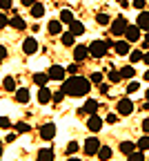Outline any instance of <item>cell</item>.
<instances>
[{
  "label": "cell",
  "instance_id": "1",
  "mask_svg": "<svg viewBox=\"0 0 149 161\" xmlns=\"http://www.w3.org/2000/svg\"><path fill=\"white\" fill-rule=\"evenodd\" d=\"M91 90V80L85 78V76H71L67 80H62V92L69 94V96H87Z\"/></svg>",
  "mask_w": 149,
  "mask_h": 161
},
{
  "label": "cell",
  "instance_id": "2",
  "mask_svg": "<svg viewBox=\"0 0 149 161\" xmlns=\"http://www.w3.org/2000/svg\"><path fill=\"white\" fill-rule=\"evenodd\" d=\"M109 45L114 47V43H107V40H94V43L89 45V54H91L94 58H102L105 54H107Z\"/></svg>",
  "mask_w": 149,
  "mask_h": 161
},
{
  "label": "cell",
  "instance_id": "3",
  "mask_svg": "<svg viewBox=\"0 0 149 161\" xmlns=\"http://www.w3.org/2000/svg\"><path fill=\"white\" fill-rule=\"evenodd\" d=\"M82 148H85V154L94 157V154H98V152H100V148H102V146H100V141H98L96 136H89L87 141H85V146H82Z\"/></svg>",
  "mask_w": 149,
  "mask_h": 161
},
{
  "label": "cell",
  "instance_id": "4",
  "mask_svg": "<svg viewBox=\"0 0 149 161\" xmlns=\"http://www.w3.org/2000/svg\"><path fill=\"white\" fill-rule=\"evenodd\" d=\"M127 20L122 18V16H118L116 20H111V34L114 36H125V31H127Z\"/></svg>",
  "mask_w": 149,
  "mask_h": 161
},
{
  "label": "cell",
  "instance_id": "5",
  "mask_svg": "<svg viewBox=\"0 0 149 161\" xmlns=\"http://www.w3.org/2000/svg\"><path fill=\"white\" fill-rule=\"evenodd\" d=\"M131 112H134L131 98H120V101H118V114H120V116H129Z\"/></svg>",
  "mask_w": 149,
  "mask_h": 161
},
{
  "label": "cell",
  "instance_id": "6",
  "mask_svg": "<svg viewBox=\"0 0 149 161\" xmlns=\"http://www.w3.org/2000/svg\"><path fill=\"white\" fill-rule=\"evenodd\" d=\"M125 40H129V43H138L140 40V27L138 25H129L125 31Z\"/></svg>",
  "mask_w": 149,
  "mask_h": 161
},
{
  "label": "cell",
  "instance_id": "7",
  "mask_svg": "<svg viewBox=\"0 0 149 161\" xmlns=\"http://www.w3.org/2000/svg\"><path fill=\"white\" fill-rule=\"evenodd\" d=\"M47 74H49V78H51V80H65L67 69H65V67H60V65H51Z\"/></svg>",
  "mask_w": 149,
  "mask_h": 161
},
{
  "label": "cell",
  "instance_id": "8",
  "mask_svg": "<svg viewBox=\"0 0 149 161\" xmlns=\"http://www.w3.org/2000/svg\"><path fill=\"white\" fill-rule=\"evenodd\" d=\"M114 49L118 56H127V54H131V45H129V40H116L114 43Z\"/></svg>",
  "mask_w": 149,
  "mask_h": 161
},
{
  "label": "cell",
  "instance_id": "9",
  "mask_svg": "<svg viewBox=\"0 0 149 161\" xmlns=\"http://www.w3.org/2000/svg\"><path fill=\"white\" fill-rule=\"evenodd\" d=\"M40 136H42V139H47V141H51V139L56 136V125H54V123L40 125Z\"/></svg>",
  "mask_w": 149,
  "mask_h": 161
},
{
  "label": "cell",
  "instance_id": "10",
  "mask_svg": "<svg viewBox=\"0 0 149 161\" xmlns=\"http://www.w3.org/2000/svg\"><path fill=\"white\" fill-rule=\"evenodd\" d=\"M87 56H91V54H89V45H76V49H74V58L78 60V63H80V60H85Z\"/></svg>",
  "mask_w": 149,
  "mask_h": 161
},
{
  "label": "cell",
  "instance_id": "11",
  "mask_svg": "<svg viewBox=\"0 0 149 161\" xmlns=\"http://www.w3.org/2000/svg\"><path fill=\"white\" fill-rule=\"evenodd\" d=\"M49 101H54V94H51L47 87H38V103H40V105H47Z\"/></svg>",
  "mask_w": 149,
  "mask_h": 161
},
{
  "label": "cell",
  "instance_id": "12",
  "mask_svg": "<svg viewBox=\"0 0 149 161\" xmlns=\"http://www.w3.org/2000/svg\"><path fill=\"white\" fill-rule=\"evenodd\" d=\"M31 80H33V83L38 85V87H47V83H49V74H42V72H36L33 76H31Z\"/></svg>",
  "mask_w": 149,
  "mask_h": 161
},
{
  "label": "cell",
  "instance_id": "13",
  "mask_svg": "<svg viewBox=\"0 0 149 161\" xmlns=\"http://www.w3.org/2000/svg\"><path fill=\"white\" fill-rule=\"evenodd\" d=\"M23 52L25 54H36L38 52V43H36V38H27V40H23Z\"/></svg>",
  "mask_w": 149,
  "mask_h": 161
},
{
  "label": "cell",
  "instance_id": "14",
  "mask_svg": "<svg viewBox=\"0 0 149 161\" xmlns=\"http://www.w3.org/2000/svg\"><path fill=\"white\" fill-rule=\"evenodd\" d=\"M136 25L140 27V31H149V11H140Z\"/></svg>",
  "mask_w": 149,
  "mask_h": 161
},
{
  "label": "cell",
  "instance_id": "15",
  "mask_svg": "<svg viewBox=\"0 0 149 161\" xmlns=\"http://www.w3.org/2000/svg\"><path fill=\"white\" fill-rule=\"evenodd\" d=\"M87 128H89L91 132H100V128H102V119L96 116V114L89 116V119H87Z\"/></svg>",
  "mask_w": 149,
  "mask_h": 161
},
{
  "label": "cell",
  "instance_id": "16",
  "mask_svg": "<svg viewBox=\"0 0 149 161\" xmlns=\"http://www.w3.org/2000/svg\"><path fill=\"white\" fill-rule=\"evenodd\" d=\"M16 103H29V90L27 87H20V90H16Z\"/></svg>",
  "mask_w": 149,
  "mask_h": 161
},
{
  "label": "cell",
  "instance_id": "17",
  "mask_svg": "<svg viewBox=\"0 0 149 161\" xmlns=\"http://www.w3.org/2000/svg\"><path fill=\"white\" fill-rule=\"evenodd\" d=\"M85 112H87L89 116H94L98 112V101L96 98H87V101H85Z\"/></svg>",
  "mask_w": 149,
  "mask_h": 161
},
{
  "label": "cell",
  "instance_id": "18",
  "mask_svg": "<svg viewBox=\"0 0 149 161\" xmlns=\"http://www.w3.org/2000/svg\"><path fill=\"white\" fill-rule=\"evenodd\" d=\"M54 159H56V154H54L51 148H42L38 152V161H54Z\"/></svg>",
  "mask_w": 149,
  "mask_h": 161
},
{
  "label": "cell",
  "instance_id": "19",
  "mask_svg": "<svg viewBox=\"0 0 149 161\" xmlns=\"http://www.w3.org/2000/svg\"><path fill=\"white\" fill-rule=\"evenodd\" d=\"M118 148H120V152H122V154H131L134 150H138V146L134 143V141H122Z\"/></svg>",
  "mask_w": 149,
  "mask_h": 161
},
{
  "label": "cell",
  "instance_id": "20",
  "mask_svg": "<svg viewBox=\"0 0 149 161\" xmlns=\"http://www.w3.org/2000/svg\"><path fill=\"white\" fill-rule=\"evenodd\" d=\"M47 31H49L51 36H56V34H62V23H60V18H58V20H51V23L47 25Z\"/></svg>",
  "mask_w": 149,
  "mask_h": 161
},
{
  "label": "cell",
  "instance_id": "21",
  "mask_svg": "<svg viewBox=\"0 0 149 161\" xmlns=\"http://www.w3.org/2000/svg\"><path fill=\"white\" fill-rule=\"evenodd\" d=\"M120 76H122V80H131V78L136 76V69H134L131 65H125V67L120 69Z\"/></svg>",
  "mask_w": 149,
  "mask_h": 161
},
{
  "label": "cell",
  "instance_id": "22",
  "mask_svg": "<svg viewBox=\"0 0 149 161\" xmlns=\"http://www.w3.org/2000/svg\"><path fill=\"white\" fill-rule=\"evenodd\" d=\"M9 27H13V29H25L27 23H25V18H23V16H13V18H11V23H9Z\"/></svg>",
  "mask_w": 149,
  "mask_h": 161
},
{
  "label": "cell",
  "instance_id": "23",
  "mask_svg": "<svg viewBox=\"0 0 149 161\" xmlns=\"http://www.w3.org/2000/svg\"><path fill=\"white\" fill-rule=\"evenodd\" d=\"M69 31H71L74 36H82V34H85V25L78 23V20H74V23L69 25Z\"/></svg>",
  "mask_w": 149,
  "mask_h": 161
},
{
  "label": "cell",
  "instance_id": "24",
  "mask_svg": "<svg viewBox=\"0 0 149 161\" xmlns=\"http://www.w3.org/2000/svg\"><path fill=\"white\" fill-rule=\"evenodd\" d=\"M111 154H114V152H111V148H109V146H102V148H100V152H98L96 157H98L100 161H109V159H111Z\"/></svg>",
  "mask_w": 149,
  "mask_h": 161
},
{
  "label": "cell",
  "instance_id": "25",
  "mask_svg": "<svg viewBox=\"0 0 149 161\" xmlns=\"http://www.w3.org/2000/svg\"><path fill=\"white\" fill-rule=\"evenodd\" d=\"M3 87H5V92H16V80H13V76H5V78H3Z\"/></svg>",
  "mask_w": 149,
  "mask_h": 161
},
{
  "label": "cell",
  "instance_id": "26",
  "mask_svg": "<svg viewBox=\"0 0 149 161\" xmlns=\"http://www.w3.org/2000/svg\"><path fill=\"white\" fill-rule=\"evenodd\" d=\"M60 23H67V25L74 23V14H71V9H62V11H60Z\"/></svg>",
  "mask_w": 149,
  "mask_h": 161
},
{
  "label": "cell",
  "instance_id": "27",
  "mask_svg": "<svg viewBox=\"0 0 149 161\" xmlns=\"http://www.w3.org/2000/svg\"><path fill=\"white\" fill-rule=\"evenodd\" d=\"M74 43H76V36H74L71 31H65V34H62V45L74 47Z\"/></svg>",
  "mask_w": 149,
  "mask_h": 161
},
{
  "label": "cell",
  "instance_id": "28",
  "mask_svg": "<svg viewBox=\"0 0 149 161\" xmlns=\"http://www.w3.org/2000/svg\"><path fill=\"white\" fill-rule=\"evenodd\" d=\"M136 146H138V150H142V152H149V136H147V134H145V136H140Z\"/></svg>",
  "mask_w": 149,
  "mask_h": 161
},
{
  "label": "cell",
  "instance_id": "29",
  "mask_svg": "<svg viewBox=\"0 0 149 161\" xmlns=\"http://www.w3.org/2000/svg\"><path fill=\"white\" fill-rule=\"evenodd\" d=\"M31 16H33V18H42V16H45V7H42L40 3H36V5L31 7Z\"/></svg>",
  "mask_w": 149,
  "mask_h": 161
},
{
  "label": "cell",
  "instance_id": "30",
  "mask_svg": "<svg viewBox=\"0 0 149 161\" xmlns=\"http://www.w3.org/2000/svg\"><path fill=\"white\" fill-rule=\"evenodd\" d=\"M127 161H145V152L142 150H134L131 154H127Z\"/></svg>",
  "mask_w": 149,
  "mask_h": 161
},
{
  "label": "cell",
  "instance_id": "31",
  "mask_svg": "<svg viewBox=\"0 0 149 161\" xmlns=\"http://www.w3.org/2000/svg\"><path fill=\"white\" fill-rule=\"evenodd\" d=\"M78 150H80V143H78V141H69V143H67V154H69V157H74Z\"/></svg>",
  "mask_w": 149,
  "mask_h": 161
},
{
  "label": "cell",
  "instance_id": "32",
  "mask_svg": "<svg viewBox=\"0 0 149 161\" xmlns=\"http://www.w3.org/2000/svg\"><path fill=\"white\" fill-rule=\"evenodd\" d=\"M96 23L98 25H111V18H109V14H98L96 16Z\"/></svg>",
  "mask_w": 149,
  "mask_h": 161
},
{
  "label": "cell",
  "instance_id": "33",
  "mask_svg": "<svg viewBox=\"0 0 149 161\" xmlns=\"http://www.w3.org/2000/svg\"><path fill=\"white\" fill-rule=\"evenodd\" d=\"M31 128H29V123H23V121H18V123H16V132L18 134H27Z\"/></svg>",
  "mask_w": 149,
  "mask_h": 161
},
{
  "label": "cell",
  "instance_id": "34",
  "mask_svg": "<svg viewBox=\"0 0 149 161\" xmlns=\"http://www.w3.org/2000/svg\"><path fill=\"white\" fill-rule=\"evenodd\" d=\"M142 58H145V54H142V52H138V49H134V52L129 54V60H131V63H140Z\"/></svg>",
  "mask_w": 149,
  "mask_h": 161
},
{
  "label": "cell",
  "instance_id": "35",
  "mask_svg": "<svg viewBox=\"0 0 149 161\" xmlns=\"http://www.w3.org/2000/svg\"><path fill=\"white\" fill-rule=\"evenodd\" d=\"M9 23H11V18H7V14L3 11V14H0V29H5V27H9Z\"/></svg>",
  "mask_w": 149,
  "mask_h": 161
},
{
  "label": "cell",
  "instance_id": "36",
  "mask_svg": "<svg viewBox=\"0 0 149 161\" xmlns=\"http://www.w3.org/2000/svg\"><path fill=\"white\" fill-rule=\"evenodd\" d=\"M107 78H109V83H111V85H114V83H118V80H122L120 72H109V76H107Z\"/></svg>",
  "mask_w": 149,
  "mask_h": 161
},
{
  "label": "cell",
  "instance_id": "37",
  "mask_svg": "<svg viewBox=\"0 0 149 161\" xmlns=\"http://www.w3.org/2000/svg\"><path fill=\"white\" fill-rule=\"evenodd\" d=\"M138 90H140V85L136 83V80H131V83L127 85V94H134V92H138Z\"/></svg>",
  "mask_w": 149,
  "mask_h": 161
},
{
  "label": "cell",
  "instance_id": "38",
  "mask_svg": "<svg viewBox=\"0 0 149 161\" xmlns=\"http://www.w3.org/2000/svg\"><path fill=\"white\" fill-rule=\"evenodd\" d=\"M89 80H91V83H96V85H100V83H102V74H100V72H94Z\"/></svg>",
  "mask_w": 149,
  "mask_h": 161
},
{
  "label": "cell",
  "instance_id": "39",
  "mask_svg": "<svg viewBox=\"0 0 149 161\" xmlns=\"http://www.w3.org/2000/svg\"><path fill=\"white\" fill-rule=\"evenodd\" d=\"M0 128H3V130H7V128H11V121H9L7 116H0Z\"/></svg>",
  "mask_w": 149,
  "mask_h": 161
},
{
  "label": "cell",
  "instance_id": "40",
  "mask_svg": "<svg viewBox=\"0 0 149 161\" xmlns=\"http://www.w3.org/2000/svg\"><path fill=\"white\" fill-rule=\"evenodd\" d=\"M60 101H65V92H54V103H60Z\"/></svg>",
  "mask_w": 149,
  "mask_h": 161
},
{
  "label": "cell",
  "instance_id": "41",
  "mask_svg": "<svg viewBox=\"0 0 149 161\" xmlns=\"http://www.w3.org/2000/svg\"><path fill=\"white\" fill-rule=\"evenodd\" d=\"M0 9H3V11L11 9V0H0Z\"/></svg>",
  "mask_w": 149,
  "mask_h": 161
},
{
  "label": "cell",
  "instance_id": "42",
  "mask_svg": "<svg viewBox=\"0 0 149 161\" xmlns=\"http://www.w3.org/2000/svg\"><path fill=\"white\" fill-rule=\"evenodd\" d=\"M105 121H107V123H109V125H111V123H118V116H116V114H111V112H109V114H107V119H105Z\"/></svg>",
  "mask_w": 149,
  "mask_h": 161
},
{
  "label": "cell",
  "instance_id": "43",
  "mask_svg": "<svg viewBox=\"0 0 149 161\" xmlns=\"http://www.w3.org/2000/svg\"><path fill=\"white\" fill-rule=\"evenodd\" d=\"M142 132H145V134H149V116H147V119H142Z\"/></svg>",
  "mask_w": 149,
  "mask_h": 161
},
{
  "label": "cell",
  "instance_id": "44",
  "mask_svg": "<svg viewBox=\"0 0 149 161\" xmlns=\"http://www.w3.org/2000/svg\"><path fill=\"white\" fill-rule=\"evenodd\" d=\"M5 58H7V47H5V45H0V63H3Z\"/></svg>",
  "mask_w": 149,
  "mask_h": 161
},
{
  "label": "cell",
  "instance_id": "45",
  "mask_svg": "<svg viewBox=\"0 0 149 161\" xmlns=\"http://www.w3.org/2000/svg\"><path fill=\"white\" fill-rule=\"evenodd\" d=\"M134 9H145V0H134Z\"/></svg>",
  "mask_w": 149,
  "mask_h": 161
},
{
  "label": "cell",
  "instance_id": "46",
  "mask_svg": "<svg viewBox=\"0 0 149 161\" xmlns=\"http://www.w3.org/2000/svg\"><path fill=\"white\" fill-rule=\"evenodd\" d=\"M142 49H149V31H147L145 38H142Z\"/></svg>",
  "mask_w": 149,
  "mask_h": 161
},
{
  "label": "cell",
  "instance_id": "47",
  "mask_svg": "<svg viewBox=\"0 0 149 161\" xmlns=\"http://www.w3.org/2000/svg\"><path fill=\"white\" fill-rule=\"evenodd\" d=\"M16 136H18V132H11V134L5 136V141H7V143H11V141H16Z\"/></svg>",
  "mask_w": 149,
  "mask_h": 161
},
{
  "label": "cell",
  "instance_id": "48",
  "mask_svg": "<svg viewBox=\"0 0 149 161\" xmlns=\"http://www.w3.org/2000/svg\"><path fill=\"white\" fill-rule=\"evenodd\" d=\"M100 92L107 94V92H109V83H100Z\"/></svg>",
  "mask_w": 149,
  "mask_h": 161
},
{
  "label": "cell",
  "instance_id": "49",
  "mask_svg": "<svg viewBox=\"0 0 149 161\" xmlns=\"http://www.w3.org/2000/svg\"><path fill=\"white\" fill-rule=\"evenodd\" d=\"M67 72H69V74H74V76H76V72H78V65H69V67H67Z\"/></svg>",
  "mask_w": 149,
  "mask_h": 161
},
{
  "label": "cell",
  "instance_id": "50",
  "mask_svg": "<svg viewBox=\"0 0 149 161\" xmlns=\"http://www.w3.org/2000/svg\"><path fill=\"white\" fill-rule=\"evenodd\" d=\"M23 5H25V7H33V5H36V0H23Z\"/></svg>",
  "mask_w": 149,
  "mask_h": 161
},
{
  "label": "cell",
  "instance_id": "51",
  "mask_svg": "<svg viewBox=\"0 0 149 161\" xmlns=\"http://www.w3.org/2000/svg\"><path fill=\"white\" fill-rule=\"evenodd\" d=\"M142 63H145V65H147V67H149V52H147V54H145V58H142Z\"/></svg>",
  "mask_w": 149,
  "mask_h": 161
},
{
  "label": "cell",
  "instance_id": "52",
  "mask_svg": "<svg viewBox=\"0 0 149 161\" xmlns=\"http://www.w3.org/2000/svg\"><path fill=\"white\" fill-rule=\"evenodd\" d=\"M67 161H80V159H78V157H69Z\"/></svg>",
  "mask_w": 149,
  "mask_h": 161
},
{
  "label": "cell",
  "instance_id": "53",
  "mask_svg": "<svg viewBox=\"0 0 149 161\" xmlns=\"http://www.w3.org/2000/svg\"><path fill=\"white\" fill-rule=\"evenodd\" d=\"M118 3H120L122 7H127V0H118Z\"/></svg>",
  "mask_w": 149,
  "mask_h": 161
},
{
  "label": "cell",
  "instance_id": "54",
  "mask_svg": "<svg viewBox=\"0 0 149 161\" xmlns=\"http://www.w3.org/2000/svg\"><path fill=\"white\" fill-rule=\"evenodd\" d=\"M145 80H149V69H147V72H145Z\"/></svg>",
  "mask_w": 149,
  "mask_h": 161
},
{
  "label": "cell",
  "instance_id": "55",
  "mask_svg": "<svg viewBox=\"0 0 149 161\" xmlns=\"http://www.w3.org/2000/svg\"><path fill=\"white\" fill-rule=\"evenodd\" d=\"M0 157H3V141H0Z\"/></svg>",
  "mask_w": 149,
  "mask_h": 161
},
{
  "label": "cell",
  "instance_id": "56",
  "mask_svg": "<svg viewBox=\"0 0 149 161\" xmlns=\"http://www.w3.org/2000/svg\"><path fill=\"white\" fill-rule=\"evenodd\" d=\"M145 98H147V101H149V90H147V96H145Z\"/></svg>",
  "mask_w": 149,
  "mask_h": 161
}]
</instances>
